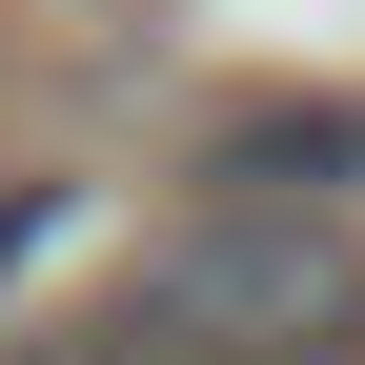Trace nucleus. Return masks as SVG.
I'll return each mask as SVG.
<instances>
[{"mask_svg":"<svg viewBox=\"0 0 365 365\" xmlns=\"http://www.w3.org/2000/svg\"><path fill=\"white\" fill-rule=\"evenodd\" d=\"M345 345H365V223L264 203H182L81 325V365H345Z\"/></svg>","mask_w":365,"mask_h":365,"instance_id":"f257e3e1","label":"nucleus"},{"mask_svg":"<svg viewBox=\"0 0 365 365\" xmlns=\"http://www.w3.org/2000/svg\"><path fill=\"white\" fill-rule=\"evenodd\" d=\"M182 203L345 223V203H365V102H325V81H264V102H223V122H203V163H182Z\"/></svg>","mask_w":365,"mask_h":365,"instance_id":"f03ea898","label":"nucleus"},{"mask_svg":"<svg viewBox=\"0 0 365 365\" xmlns=\"http://www.w3.org/2000/svg\"><path fill=\"white\" fill-rule=\"evenodd\" d=\"M41 244H61V182H0V284H21Z\"/></svg>","mask_w":365,"mask_h":365,"instance_id":"7ed1b4c3","label":"nucleus"}]
</instances>
